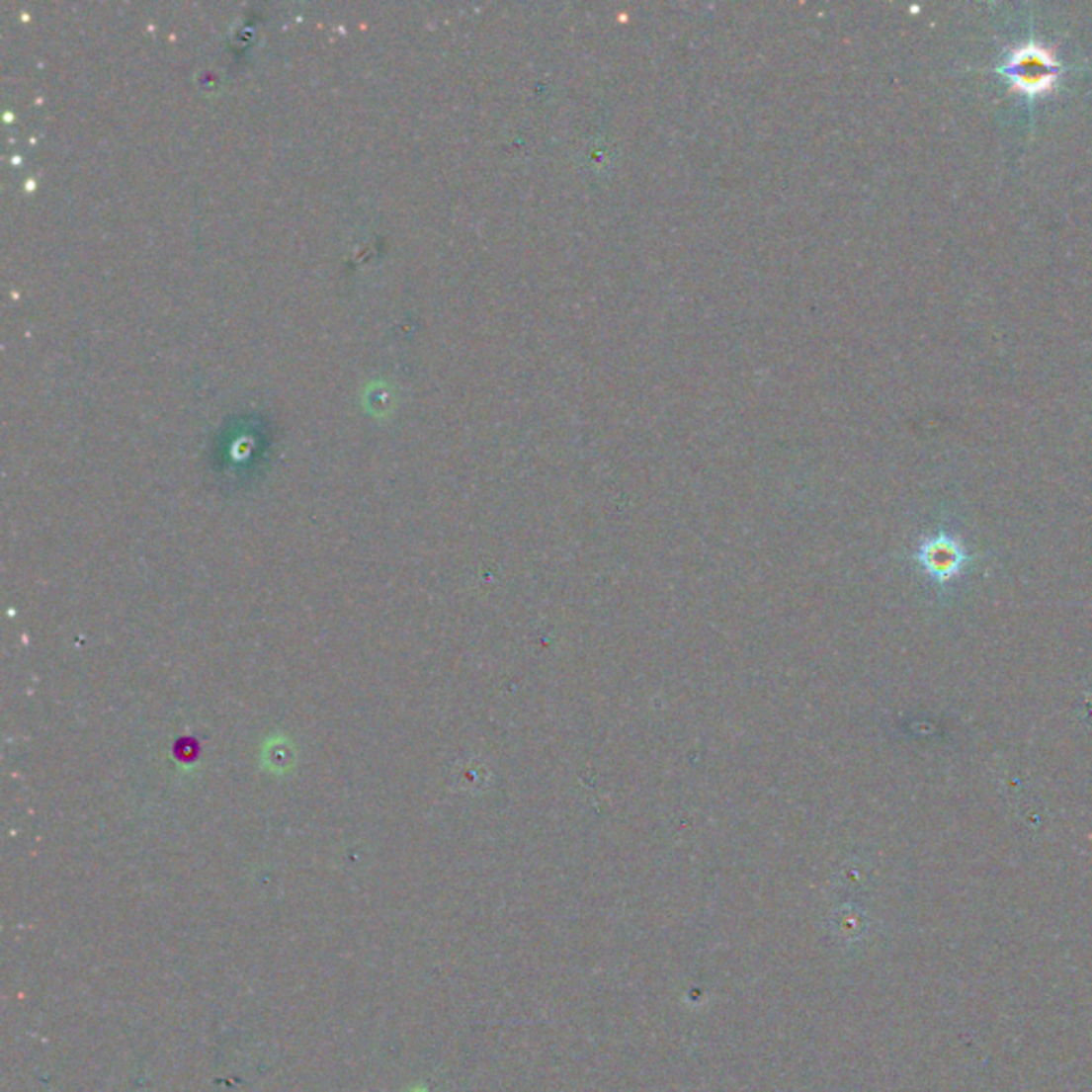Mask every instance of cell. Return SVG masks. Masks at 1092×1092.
<instances>
[{
    "label": "cell",
    "instance_id": "6da1fadb",
    "mask_svg": "<svg viewBox=\"0 0 1092 1092\" xmlns=\"http://www.w3.org/2000/svg\"><path fill=\"white\" fill-rule=\"evenodd\" d=\"M999 73L1005 75L1011 90L1029 94H1046L1056 86L1062 73V64L1056 53L1040 43H1024L1005 53L999 64Z\"/></svg>",
    "mask_w": 1092,
    "mask_h": 1092
},
{
    "label": "cell",
    "instance_id": "7a4b0ae2",
    "mask_svg": "<svg viewBox=\"0 0 1092 1092\" xmlns=\"http://www.w3.org/2000/svg\"><path fill=\"white\" fill-rule=\"evenodd\" d=\"M922 557L928 565V570L933 574H937L939 578L952 576L956 570L961 568V559H963V555L959 552V548H956V545L948 543V541L928 543L924 546Z\"/></svg>",
    "mask_w": 1092,
    "mask_h": 1092
}]
</instances>
